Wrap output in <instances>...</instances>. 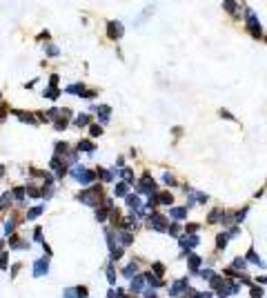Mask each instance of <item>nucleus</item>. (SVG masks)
<instances>
[{"label": "nucleus", "instance_id": "f257e3e1", "mask_svg": "<svg viewBox=\"0 0 267 298\" xmlns=\"http://www.w3.org/2000/svg\"><path fill=\"white\" fill-rule=\"evenodd\" d=\"M5 118V107H0V120Z\"/></svg>", "mask_w": 267, "mask_h": 298}]
</instances>
